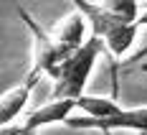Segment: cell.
Wrapping results in <instances>:
<instances>
[{
    "label": "cell",
    "mask_w": 147,
    "mask_h": 135,
    "mask_svg": "<svg viewBox=\"0 0 147 135\" xmlns=\"http://www.w3.org/2000/svg\"><path fill=\"white\" fill-rule=\"evenodd\" d=\"M104 48V41L102 38H96V36H91L84 48H79L74 56L61 64L59 69L53 72V82H56V87H53V100H81L84 97V87H86L89 76L94 72V64L99 59V54H102Z\"/></svg>",
    "instance_id": "obj_1"
},
{
    "label": "cell",
    "mask_w": 147,
    "mask_h": 135,
    "mask_svg": "<svg viewBox=\"0 0 147 135\" xmlns=\"http://www.w3.org/2000/svg\"><path fill=\"white\" fill-rule=\"evenodd\" d=\"M74 130H134L140 135H147V107H132V110H122L119 115L109 117V120H94L86 115L71 117L66 122Z\"/></svg>",
    "instance_id": "obj_2"
},
{
    "label": "cell",
    "mask_w": 147,
    "mask_h": 135,
    "mask_svg": "<svg viewBox=\"0 0 147 135\" xmlns=\"http://www.w3.org/2000/svg\"><path fill=\"white\" fill-rule=\"evenodd\" d=\"M20 13L26 15V10H20ZM26 20H28V28L33 31V38H36V64H33V74H38V76H41V74L53 76V72H56L69 56L63 54V48L59 46L56 38H48L43 31L33 23L30 15H26Z\"/></svg>",
    "instance_id": "obj_3"
},
{
    "label": "cell",
    "mask_w": 147,
    "mask_h": 135,
    "mask_svg": "<svg viewBox=\"0 0 147 135\" xmlns=\"http://www.w3.org/2000/svg\"><path fill=\"white\" fill-rule=\"evenodd\" d=\"M74 110H79V102L76 100H51V102H46L41 105L38 110H33L26 122H23V127L26 130H38V127H46V125H56V122H66L74 117Z\"/></svg>",
    "instance_id": "obj_4"
},
{
    "label": "cell",
    "mask_w": 147,
    "mask_h": 135,
    "mask_svg": "<svg viewBox=\"0 0 147 135\" xmlns=\"http://www.w3.org/2000/svg\"><path fill=\"white\" fill-rule=\"evenodd\" d=\"M38 79L41 76L30 72L28 79L20 87H15V89L3 94V100H0V127H10L13 120L23 112V107L28 105V100H30V94H33V89H36V84H38Z\"/></svg>",
    "instance_id": "obj_5"
},
{
    "label": "cell",
    "mask_w": 147,
    "mask_h": 135,
    "mask_svg": "<svg viewBox=\"0 0 147 135\" xmlns=\"http://www.w3.org/2000/svg\"><path fill=\"white\" fill-rule=\"evenodd\" d=\"M86 23H89V20H86L81 13H79V10H76V13H74L69 20H66V26L59 31L56 41H59V46L63 48V54H66V56H74L79 48H84V44H86V41H84Z\"/></svg>",
    "instance_id": "obj_6"
},
{
    "label": "cell",
    "mask_w": 147,
    "mask_h": 135,
    "mask_svg": "<svg viewBox=\"0 0 147 135\" xmlns=\"http://www.w3.org/2000/svg\"><path fill=\"white\" fill-rule=\"evenodd\" d=\"M137 31H140V23H119L117 28L104 38V46L109 48L112 56L122 59V56L134 46V41H137Z\"/></svg>",
    "instance_id": "obj_7"
},
{
    "label": "cell",
    "mask_w": 147,
    "mask_h": 135,
    "mask_svg": "<svg viewBox=\"0 0 147 135\" xmlns=\"http://www.w3.org/2000/svg\"><path fill=\"white\" fill-rule=\"evenodd\" d=\"M79 110L86 115V117H94V120H109L122 112V107L109 100V97H91V94H84L79 100Z\"/></svg>",
    "instance_id": "obj_8"
},
{
    "label": "cell",
    "mask_w": 147,
    "mask_h": 135,
    "mask_svg": "<svg viewBox=\"0 0 147 135\" xmlns=\"http://www.w3.org/2000/svg\"><path fill=\"white\" fill-rule=\"evenodd\" d=\"M102 5L114 15V18L124 20V23H137L140 15H142V13H140V5L132 3V0H104Z\"/></svg>",
    "instance_id": "obj_9"
},
{
    "label": "cell",
    "mask_w": 147,
    "mask_h": 135,
    "mask_svg": "<svg viewBox=\"0 0 147 135\" xmlns=\"http://www.w3.org/2000/svg\"><path fill=\"white\" fill-rule=\"evenodd\" d=\"M0 135H36V133L26 130L23 125H10V127H0Z\"/></svg>",
    "instance_id": "obj_10"
},
{
    "label": "cell",
    "mask_w": 147,
    "mask_h": 135,
    "mask_svg": "<svg viewBox=\"0 0 147 135\" xmlns=\"http://www.w3.org/2000/svg\"><path fill=\"white\" fill-rule=\"evenodd\" d=\"M140 26H147V5L142 8V15H140V20H137Z\"/></svg>",
    "instance_id": "obj_11"
},
{
    "label": "cell",
    "mask_w": 147,
    "mask_h": 135,
    "mask_svg": "<svg viewBox=\"0 0 147 135\" xmlns=\"http://www.w3.org/2000/svg\"><path fill=\"white\" fill-rule=\"evenodd\" d=\"M142 72H147V64H142Z\"/></svg>",
    "instance_id": "obj_12"
}]
</instances>
